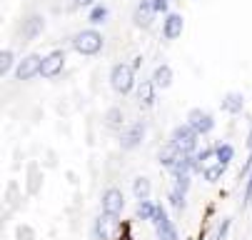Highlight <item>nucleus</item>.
<instances>
[{
	"mask_svg": "<svg viewBox=\"0 0 252 240\" xmlns=\"http://www.w3.org/2000/svg\"><path fill=\"white\" fill-rule=\"evenodd\" d=\"M197 138H200V135H197L188 123L172 128V133H170V143H172L180 153H185V155H195V150H197Z\"/></svg>",
	"mask_w": 252,
	"mask_h": 240,
	"instance_id": "f257e3e1",
	"label": "nucleus"
},
{
	"mask_svg": "<svg viewBox=\"0 0 252 240\" xmlns=\"http://www.w3.org/2000/svg\"><path fill=\"white\" fill-rule=\"evenodd\" d=\"M105 18H107V8H105V5H93L88 20H90L93 25H100V23H105Z\"/></svg>",
	"mask_w": 252,
	"mask_h": 240,
	"instance_id": "393cba45",
	"label": "nucleus"
},
{
	"mask_svg": "<svg viewBox=\"0 0 252 240\" xmlns=\"http://www.w3.org/2000/svg\"><path fill=\"white\" fill-rule=\"evenodd\" d=\"M225 170H227V165H225V163L215 160V163H210V165L202 170V178H205L207 183H218V180L225 175Z\"/></svg>",
	"mask_w": 252,
	"mask_h": 240,
	"instance_id": "a211bd4d",
	"label": "nucleus"
},
{
	"mask_svg": "<svg viewBox=\"0 0 252 240\" xmlns=\"http://www.w3.org/2000/svg\"><path fill=\"white\" fill-rule=\"evenodd\" d=\"M172 188L188 193L190 190V175H172Z\"/></svg>",
	"mask_w": 252,
	"mask_h": 240,
	"instance_id": "bb28decb",
	"label": "nucleus"
},
{
	"mask_svg": "<svg viewBox=\"0 0 252 240\" xmlns=\"http://www.w3.org/2000/svg\"><path fill=\"white\" fill-rule=\"evenodd\" d=\"M155 83L153 80H140L137 88H135V95H137V103L140 105H153L155 103Z\"/></svg>",
	"mask_w": 252,
	"mask_h": 240,
	"instance_id": "4468645a",
	"label": "nucleus"
},
{
	"mask_svg": "<svg viewBox=\"0 0 252 240\" xmlns=\"http://www.w3.org/2000/svg\"><path fill=\"white\" fill-rule=\"evenodd\" d=\"M13 65V50H3L0 53V75H5Z\"/></svg>",
	"mask_w": 252,
	"mask_h": 240,
	"instance_id": "a878e982",
	"label": "nucleus"
},
{
	"mask_svg": "<svg viewBox=\"0 0 252 240\" xmlns=\"http://www.w3.org/2000/svg\"><path fill=\"white\" fill-rule=\"evenodd\" d=\"M242 105H245V98H242V93H227L225 98H222V110L225 113H230V115H237V113H242Z\"/></svg>",
	"mask_w": 252,
	"mask_h": 240,
	"instance_id": "2eb2a0df",
	"label": "nucleus"
},
{
	"mask_svg": "<svg viewBox=\"0 0 252 240\" xmlns=\"http://www.w3.org/2000/svg\"><path fill=\"white\" fill-rule=\"evenodd\" d=\"M102 33H97L95 28H88V30H80L78 35H75V40H73V45H75V50L78 53H83V55H95V53H100L102 50Z\"/></svg>",
	"mask_w": 252,
	"mask_h": 240,
	"instance_id": "7ed1b4c3",
	"label": "nucleus"
},
{
	"mask_svg": "<svg viewBox=\"0 0 252 240\" xmlns=\"http://www.w3.org/2000/svg\"><path fill=\"white\" fill-rule=\"evenodd\" d=\"M227 230H230V218H225V220H222V225L218 228V233H215V240H225Z\"/></svg>",
	"mask_w": 252,
	"mask_h": 240,
	"instance_id": "c85d7f7f",
	"label": "nucleus"
},
{
	"mask_svg": "<svg viewBox=\"0 0 252 240\" xmlns=\"http://www.w3.org/2000/svg\"><path fill=\"white\" fill-rule=\"evenodd\" d=\"M142 138H145V125L142 123H130V125H125L120 130V148L123 150H135L142 143Z\"/></svg>",
	"mask_w": 252,
	"mask_h": 240,
	"instance_id": "6e6552de",
	"label": "nucleus"
},
{
	"mask_svg": "<svg viewBox=\"0 0 252 240\" xmlns=\"http://www.w3.org/2000/svg\"><path fill=\"white\" fill-rule=\"evenodd\" d=\"M105 125L107 128H110V130H123L125 125H123V120H125V115H123V110L120 108H110V110H107L105 113Z\"/></svg>",
	"mask_w": 252,
	"mask_h": 240,
	"instance_id": "aec40b11",
	"label": "nucleus"
},
{
	"mask_svg": "<svg viewBox=\"0 0 252 240\" xmlns=\"http://www.w3.org/2000/svg\"><path fill=\"white\" fill-rule=\"evenodd\" d=\"M188 125H190L197 135H207V133L215 128V118H212L207 110H202V108H192V110L188 113Z\"/></svg>",
	"mask_w": 252,
	"mask_h": 240,
	"instance_id": "1a4fd4ad",
	"label": "nucleus"
},
{
	"mask_svg": "<svg viewBox=\"0 0 252 240\" xmlns=\"http://www.w3.org/2000/svg\"><path fill=\"white\" fill-rule=\"evenodd\" d=\"M140 8L150 10V13H165L167 10V0H142Z\"/></svg>",
	"mask_w": 252,
	"mask_h": 240,
	"instance_id": "b1692460",
	"label": "nucleus"
},
{
	"mask_svg": "<svg viewBox=\"0 0 252 240\" xmlns=\"http://www.w3.org/2000/svg\"><path fill=\"white\" fill-rule=\"evenodd\" d=\"M183 158H185V153H180L172 143L162 145V150L158 153V163H160L162 168H167V170H170V168H175V165H177L180 160H183Z\"/></svg>",
	"mask_w": 252,
	"mask_h": 240,
	"instance_id": "ddd939ff",
	"label": "nucleus"
},
{
	"mask_svg": "<svg viewBox=\"0 0 252 240\" xmlns=\"http://www.w3.org/2000/svg\"><path fill=\"white\" fill-rule=\"evenodd\" d=\"M65 65V53L63 50H53L43 58V68H40V75L43 78H55Z\"/></svg>",
	"mask_w": 252,
	"mask_h": 240,
	"instance_id": "9d476101",
	"label": "nucleus"
},
{
	"mask_svg": "<svg viewBox=\"0 0 252 240\" xmlns=\"http://www.w3.org/2000/svg\"><path fill=\"white\" fill-rule=\"evenodd\" d=\"M153 225H155L158 240H180V233H177L175 223H172L170 215H167V208H165V205H160V203H158V210H155Z\"/></svg>",
	"mask_w": 252,
	"mask_h": 240,
	"instance_id": "20e7f679",
	"label": "nucleus"
},
{
	"mask_svg": "<svg viewBox=\"0 0 252 240\" xmlns=\"http://www.w3.org/2000/svg\"><path fill=\"white\" fill-rule=\"evenodd\" d=\"M110 85H113L115 93L127 95L132 88H137V85H135V68L127 65V63L113 65V70H110Z\"/></svg>",
	"mask_w": 252,
	"mask_h": 240,
	"instance_id": "f03ea898",
	"label": "nucleus"
},
{
	"mask_svg": "<svg viewBox=\"0 0 252 240\" xmlns=\"http://www.w3.org/2000/svg\"><path fill=\"white\" fill-rule=\"evenodd\" d=\"M150 15H153L150 10H142L140 8L137 10V25H150Z\"/></svg>",
	"mask_w": 252,
	"mask_h": 240,
	"instance_id": "c756f323",
	"label": "nucleus"
},
{
	"mask_svg": "<svg viewBox=\"0 0 252 240\" xmlns=\"http://www.w3.org/2000/svg\"><path fill=\"white\" fill-rule=\"evenodd\" d=\"M247 145H250V150H252V130H250V135H247Z\"/></svg>",
	"mask_w": 252,
	"mask_h": 240,
	"instance_id": "72a5a7b5",
	"label": "nucleus"
},
{
	"mask_svg": "<svg viewBox=\"0 0 252 240\" xmlns=\"http://www.w3.org/2000/svg\"><path fill=\"white\" fill-rule=\"evenodd\" d=\"M120 215H107L100 213L93 223V240H110L115 230H120Z\"/></svg>",
	"mask_w": 252,
	"mask_h": 240,
	"instance_id": "39448f33",
	"label": "nucleus"
},
{
	"mask_svg": "<svg viewBox=\"0 0 252 240\" xmlns=\"http://www.w3.org/2000/svg\"><path fill=\"white\" fill-rule=\"evenodd\" d=\"M75 5H80V8H85V5H95V0H73Z\"/></svg>",
	"mask_w": 252,
	"mask_h": 240,
	"instance_id": "473e14b6",
	"label": "nucleus"
},
{
	"mask_svg": "<svg viewBox=\"0 0 252 240\" xmlns=\"http://www.w3.org/2000/svg\"><path fill=\"white\" fill-rule=\"evenodd\" d=\"M183 28H185L183 15H180V13H167L165 20H162V35L167 40H175V38L183 35Z\"/></svg>",
	"mask_w": 252,
	"mask_h": 240,
	"instance_id": "f8f14e48",
	"label": "nucleus"
},
{
	"mask_svg": "<svg viewBox=\"0 0 252 240\" xmlns=\"http://www.w3.org/2000/svg\"><path fill=\"white\" fill-rule=\"evenodd\" d=\"M153 83H155L158 88H170V85H172V68H170L167 63H162V65H158V68H155V73H153Z\"/></svg>",
	"mask_w": 252,
	"mask_h": 240,
	"instance_id": "dca6fc26",
	"label": "nucleus"
},
{
	"mask_svg": "<svg viewBox=\"0 0 252 240\" xmlns=\"http://www.w3.org/2000/svg\"><path fill=\"white\" fill-rule=\"evenodd\" d=\"M215 155H218L220 163L230 165V160H232V155H235V148H232L230 143H218V145H215Z\"/></svg>",
	"mask_w": 252,
	"mask_h": 240,
	"instance_id": "4be33fe9",
	"label": "nucleus"
},
{
	"mask_svg": "<svg viewBox=\"0 0 252 240\" xmlns=\"http://www.w3.org/2000/svg\"><path fill=\"white\" fill-rule=\"evenodd\" d=\"M118 240H132L130 238V225H123V233L118 235Z\"/></svg>",
	"mask_w": 252,
	"mask_h": 240,
	"instance_id": "2f4dec72",
	"label": "nucleus"
},
{
	"mask_svg": "<svg viewBox=\"0 0 252 240\" xmlns=\"http://www.w3.org/2000/svg\"><path fill=\"white\" fill-rule=\"evenodd\" d=\"M132 193L137 200H150V193H153V183L145 178V175H137L132 180Z\"/></svg>",
	"mask_w": 252,
	"mask_h": 240,
	"instance_id": "f3484780",
	"label": "nucleus"
},
{
	"mask_svg": "<svg viewBox=\"0 0 252 240\" xmlns=\"http://www.w3.org/2000/svg\"><path fill=\"white\" fill-rule=\"evenodd\" d=\"M155 210H158V203H150V200H137L135 218H137V220H150V223H153Z\"/></svg>",
	"mask_w": 252,
	"mask_h": 240,
	"instance_id": "6ab92c4d",
	"label": "nucleus"
},
{
	"mask_svg": "<svg viewBox=\"0 0 252 240\" xmlns=\"http://www.w3.org/2000/svg\"><path fill=\"white\" fill-rule=\"evenodd\" d=\"M43 28H45V18H43V15H38V13L28 15V18L23 20V28H20L23 40H35V38L43 33Z\"/></svg>",
	"mask_w": 252,
	"mask_h": 240,
	"instance_id": "9b49d317",
	"label": "nucleus"
},
{
	"mask_svg": "<svg viewBox=\"0 0 252 240\" xmlns=\"http://www.w3.org/2000/svg\"><path fill=\"white\" fill-rule=\"evenodd\" d=\"M18 238H20V240H35V233H32L30 225H20V228H18Z\"/></svg>",
	"mask_w": 252,
	"mask_h": 240,
	"instance_id": "cd10ccee",
	"label": "nucleus"
},
{
	"mask_svg": "<svg viewBox=\"0 0 252 240\" xmlns=\"http://www.w3.org/2000/svg\"><path fill=\"white\" fill-rule=\"evenodd\" d=\"M185 195H188V193L177 190V188H170V193H167V200H170V205H172L175 210H183V208H185Z\"/></svg>",
	"mask_w": 252,
	"mask_h": 240,
	"instance_id": "5701e85b",
	"label": "nucleus"
},
{
	"mask_svg": "<svg viewBox=\"0 0 252 240\" xmlns=\"http://www.w3.org/2000/svg\"><path fill=\"white\" fill-rule=\"evenodd\" d=\"M40 180H43V173L38 170V165H30L28 168V193L35 195L40 190Z\"/></svg>",
	"mask_w": 252,
	"mask_h": 240,
	"instance_id": "412c9836",
	"label": "nucleus"
},
{
	"mask_svg": "<svg viewBox=\"0 0 252 240\" xmlns=\"http://www.w3.org/2000/svg\"><path fill=\"white\" fill-rule=\"evenodd\" d=\"M100 208H102V213H107V215H120L123 208H125V195H123V190H120V188H107V190L102 193V198H100Z\"/></svg>",
	"mask_w": 252,
	"mask_h": 240,
	"instance_id": "0eeeda50",
	"label": "nucleus"
},
{
	"mask_svg": "<svg viewBox=\"0 0 252 240\" xmlns=\"http://www.w3.org/2000/svg\"><path fill=\"white\" fill-rule=\"evenodd\" d=\"M40 68H43V58L38 55V53H30V55H25L20 63H18V68H15V78L18 80H32L35 75H40Z\"/></svg>",
	"mask_w": 252,
	"mask_h": 240,
	"instance_id": "423d86ee",
	"label": "nucleus"
},
{
	"mask_svg": "<svg viewBox=\"0 0 252 240\" xmlns=\"http://www.w3.org/2000/svg\"><path fill=\"white\" fill-rule=\"evenodd\" d=\"M245 205H252V173L247 175V185H245Z\"/></svg>",
	"mask_w": 252,
	"mask_h": 240,
	"instance_id": "7c9ffc66",
	"label": "nucleus"
}]
</instances>
